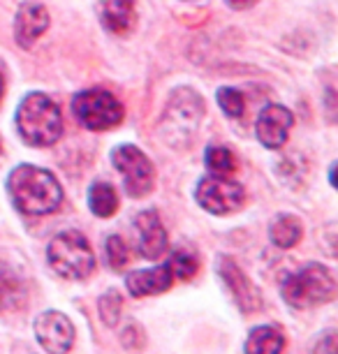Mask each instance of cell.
<instances>
[{
  "mask_svg": "<svg viewBox=\"0 0 338 354\" xmlns=\"http://www.w3.org/2000/svg\"><path fill=\"white\" fill-rule=\"evenodd\" d=\"M8 192L15 209L26 216L54 213L63 202V188L51 171L35 165H19L8 176Z\"/></svg>",
  "mask_w": 338,
  "mask_h": 354,
  "instance_id": "6da1fadb",
  "label": "cell"
},
{
  "mask_svg": "<svg viewBox=\"0 0 338 354\" xmlns=\"http://www.w3.org/2000/svg\"><path fill=\"white\" fill-rule=\"evenodd\" d=\"M17 130L24 142L35 149L56 144L63 135L61 106L44 93H30L17 109Z\"/></svg>",
  "mask_w": 338,
  "mask_h": 354,
  "instance_id": "7a4b0ae2",
  "label": "cell"
},
{
  "mask_svg": "<svg viewBox=\"0 0 338 354\" xmlns=\"http://www.w3.org/2000/svg\"><path fill=\"white\" fill-rule=\"evenodd\" d=\"M204 118V100L192 88H176L169 95L167 109H165L158 132L171 146H185L197 135Z\"/></svg>",
  "mask_w": 338,
  "mask_h": 354,
  "instance_id": "3957f363",
  "label": "cell"
},
{
  "mask_svg": "<svg viewBox=\"0 0 338 354\" xmlns=\"http://www.w3.org/2000/svg\"><path fill=\"white\" fill-rule=\"evenodd\" d=\"M336 297V280L322 264H306L283 283V299L292 308H313Z\"/></svg>",
  "mask_w": 338,
  "mask_h": 354,
  "instance_id": "277c9868",
  "label": "cell"
},
{
  "mask_svg": "<svg viewBox=\"0 0 338 354\" xmlns=\"http://www.w3.org/2000/svg\"><path fill=\"white\" fill-rule=\"evenodd\" d=\"M51 269L68 280H84L95 269V255L82 232L68 230L51 239L46 250Z\"/></svg>",
  "mask_w": 338,
  "mask_h": 354,
  "instance_id": "5b68a950",
  "label": "cell"
},
{
  "mask_svg": "<svg viewBox=\"0 0 338 354\" xmlns=\"http://www.w3.org/2000/svg\"><path fill=\"white\" fill-rule=\"evenodd\" d=\"M72 111L77 121L88 130H111L123 121V104L111 95L109 91L91 88L75 95L72 100Z\"/></svg>",
  "mask_w": 338,
  "mask_h": 354,
  "instance_id": "8992f818",
  "label": "cell"
},
{
  "mask_svg": "<svg viewBox=\"0 0 338 354\" xmlns=\"http://www.w3.org/2000/svg\"><path fill=\"white\" fill-rule=\"evenodd\" d=\"M111 162L123 174V185L130 197H147L153 190L156 169L151 165V160L144 156V151H139L137 146H118L114 156H111Z\"/></svg>",
  "mask_w": 338,
  "mask_h": 354,
  "instance_id": "52a82bcc",
  "label": "cell"
},
{
  "mask_svg": "<svg viewBox=\"0 0 338 354\" xmlns=\"http://www.w3.org/2000/svg\"><path fill=\"white\" fill-rule=\"evenodd\" d=\"M195 197L197 204L214 216H227L246 204V190L241 183L232 181L227 176H214V174L197 183Z\"/></svg>",
  "mask_w": 338,
  "mask_h": 354,
  "instance_id": "ba28073f",
  "label": "cell"
},
{
  "mask_svg": "<svg viewBox=\"0 0 338 354\" xmlns=\"http://www.w3.org/2000/svg\"><path fill=\"white\" fill-rule=\"evenodd\" d=\"M35 333L39 345L49 354H68L75 343V326L70 317L58 310H46L37 317Z\"/></svg>",
  "mask_w": 338,
  "mask_h": 354,
  "instance_id": "9c48e42d",
  "label": "cell"
},
{
  "mask_svg": "<svg viewBox=\"0 0 338 354\" xmlns=\"http://www.w3.org/2000/svg\"><path fill=\"white\" fill-rule=\"evenodd\" d=\"M218 273H220L223 283L227 285V290L234 299V304L243 313H255L262 308V297L257 292V287L250 283V278L238 269V264L232 257H220L218 259Z\"/></svg>",
  "mask_w": 338,
  "mask_h": 354,
  "instance_id": "30bf717a",
  "label": "cell"
},
{
  "mask_svg": "<svg viewBox=\"0 0 338 354\" xmlns=\"http://www.w3.org/2000/svg\"><path fill=\"white\" fill-rule=\"evenodd\" d=\"M294 125L292 111L285 109L281 104H269L264 106L260 118H257V139L267 146V149H281L288 142V135Z\"/></svg>",
  "mask_w": 338,
  "mask_h": 354,
  "instance_id": "8fae6325",
  "label": "cell"
},
{
  "mask_svg": "<svg viewBox=\"0 0 338 354\" xmlns=\"http://www.w3.org/2000/svg\"><path fill=\"white\" fill-rule=\"evenodd\" d=\"M139 234V255L147 259H158L167 252V232L162 227V220L156 211H142L135 218Z\"/></svg>",
  "mask_w": 338,
  "mask_h": 354,
  "instance_id": "7c38bea8",
  "label": "cell"
},
{
  "mask_svg": "<svg viewBox=\"0 0 338 354\" xmlns=\"http://www.w3.org/2000/svg\"><path fill=\"white\" fill-rule=\"evenodd\" d=\"M46 28H49V12L44 10V5L24 3L21 8H19L17 19H15V37L19 46L30 49V46L44 35Z\"/></svg>",
  "mask_w": 338,
  "mask_h": 354,
  "instance_id": "4fadbf2b",
  "label": "cell"
},
{
  "mask_svg": "<svg viewBox=\"0 0 338 354\" xmlns=\"http://www.w3.org/2000/svg\"><path fill=\"white\" fill-rule=\"evenodd\" d=\"M174 269H171L169 262H165L156 269H144V271H132L125 278V285H128V292L132 297L142 299V297H153V294H160L165 290H169L171 283H174Z\"/></svg>",
  "mask_w": 338,
  "mask_h": 354,
  "instance_id": "5bb4252c",
  "label": "cell"
},
{
  "mask_svg": "<svg viewBox=\"0 0 338 354\" xmlns=\"http://www.w3.org/2000/svg\"><path fill=\"white\" fill-rule=\"evenodd\" d=\"M100 21L109 32H116V35L128 32L137 21L135 0H102Z\"/></svg>",
  "mask_w": 338,
  "mask_h": 354,
  "instance_id": "9a60e30c",
  "label": "cell"
},
{
  "mask_svg": "<svg viewBox=\"0 0 338 354\" xmlns=\"http://www.w3.org/2000/svg\"><path fill=\"white\" fill-rule=\"evenodd\" d=\"M26 285L17 271L0 262V313H15L26 306Z\"/></svg>",
  "mask_w": 338,
  "mask_h": 354,
  "instance_id": "2e32d148",
  "label": "cell"
},
{
  "mask_svg": "<svg viewBox=\"0 0 338 354\" xmlns=\"http://www.w3.org/2000/svg\"><path fill=\"white\" fill-rule=\"evenodd\" d=\"M285 350V336L278 326H255L248 333L246 354H281Z\"/></svg>",
  "mask_w": 338,
  "mask_h": 354,
  "instance_id": "e0dca14e",
  "label": "cell"
},
{
  "mask_svg": "<svg viewBox=\"0 0 338 354\" xmlns=\"http://www.w3.org/2000/svg\"><path fill=\"white\" fill-rule=\"evenodd\" d=\"M301 234H303L301 220L294 216H288V213L278 216L269 227V236L278 248H292V245L299 243Z\"/></svg>",
  "mask_w": 338,
  "mask_h": 354,
  "instance_id": "ac0fdd59",
  "label": "cell"
},
{
  "mask_svg": "<svg viewBox=\"0 0 338 354\" xmlns=\"http://www.w3.org/2000/svg\"><path fill=\"white\" fill-rule=\"evenodd\" d=\"M88 206L97 218H111L118 209V195L116 188L109 183H93L88 192Z\"/></svg>",
  "mask_w": 338,
  "mask_h": 354,
  "instance_id": "d6986e66",
  "label": "cell"
},
{
  "mask_svg": "<svg viewBox=\"0 0 338 354\" xmlns=\"http://www.w3.org/2000/svg\"><path fill=\"white\" fill-rule=\"evenodd\" d=\"M204 162H207L209 171L214 174V176H229V174H234L238 167L236 156L229 149H225V146H211L207 151Z\"/></svg>",
  "mask_w": 338,
  "mask_h": 354,
  "instance_id": "ffe728a7",
  "label": "cell"
},
{
  "mask_svg": "<svg viewBox=\"0 0 338 354\" xmlns=\"http://www.w3.org/2000/svg\"><path fill=\"white\" fill-rule=\"evenodd\" d=\"M216 97H218V104H220V109L227 113L229 118H241L243 111H246V100H243L241 91H236V88H220Z\"/></svg>",
  "mask_w": 338,
  "mask_h": 354,
  "instance_id": "44dd1931",
  "label": "cell"
},
{
  "mask_svg": "<svg viewBox=\"0 0 338 354\" xmlns=\"http://www.w3.org/2000/svg\"><path fill=\"white\" fill-rule=\"evenodd\" d=\"M169 264H171V269H174V276L181 280H190L197 273V266H200L197 255L190 250H176L174 255L169 257Z\"/></svg>",
  "mask_w": 338,
  "mask_h": 354,
  "instance_id": "7402d4cb",
  "label": "cell"
},
{
  "mask_svg": "<svg viewBox=\"0 0 338 354\" xmlns=\"http://www.w3.org/2000/svg\"><path fill=\"white\" fill-rule=\"evenodd\" d=\"M97 308H100L102 322L109 324V326H114L118 322V317H121V308H123L121 294L114 292V290L107 292V294H102V299H100V304H97Z\"/></svg>",
  "mask_w": 338,
  "mask_h": 354,
  "instance_id": "603a6c76",
  "label": "cell"
},
{
  "mask_svg": "<svg viewBox=\"0 0 338 354\" xmlns=\"http://www.w3.org/2000/svg\"><path fill=\"white\" fill-rule=\"evenodd\" d=\"M107 262L111 269H123L125 264H128V259H130V248L125 245V241L121 236H109L107 239Z\"/></svg>",
  "mask_w": 338,
  "mask_h": 354,
  "instance_id": "cb8c5ba5",
  "label": "cell"
},
{
  "mask_svg": "<svg viewBox=\"0 0 338 354\" xmlns=\"http://www.w3.org/2000/svg\"><path fill=\"white\" fill-rule=\"evenodd\" d=\"M313 354H336V331H327L315 345Z\"/></svg>",
  "mask_w": 338,
  "mask_h": 354,
  "instance_id": "d4e9b609",
  "label": "cell"
},
{
  "mask_svg": "<svg viewBox=\"0 0 338 354\" xmlns=\"http://www.w3.org/2000/svg\"><path fill=\"white\" fill-rule=\"evenodd\" d=\"M255 0H227V5L229 8H234V10H246L248 5H253Z\"/></svg>",
  "mask_w": 338,
  "mask_h": 354,
  "instance_id": "484cf974",
  "label": "cell"
},
{
  "mask_svg": "<svg viewBox=\"0 0 338 354\" xmlns=\"http://www.w3.org/2000/svg\"><path fill=\"white\" fill-rule=\"evenodd\" d=\"M3 88H5V82H3V75H0V97H3Z\"/></svg>",
  "mask_w": 338,
  "mask_h": 354,
  "instance_id": "4316f807",
  "label": "cell"
},
{
  "mask_svg": "<svg viewBox=\"0 0 338 354\" xmlns=\"http://www.w3.org/2000/svg\"><path fill=\"white\" fill-rule=\"evenodd\" d=\"M0 151H3V144H0Z\"/></svg>",
  "mask_w": 338,
  "mask_h": 354,
  "instance_id": "83f0119b",
  "label": "cell"
}]
</instances>
